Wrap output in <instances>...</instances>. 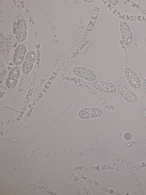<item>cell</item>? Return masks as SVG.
Instances as JSON below:
<instances>
[{
    "instance_id": "obj_8",
    "label": "cell",
    "mask_w": 146,
    "mask_h": 195,
    "mask_svg": "<svg viewBox=\"0 0 146 195\" xmlns=\"http://www.w3.org/2000/svg\"><path fill=\"white\" fill-rule=\"evenodd\" d=\"M117 90V86L113 83L109 81L106 82L104 92L108 94H112Z\"/></svg>"
},
{
    "instance_id": "obj_10",
    "label": "cell",
    "mask_w": 146,
    "mask_h": 195,
    "mask_svg": "<svg viewBox=\"0 0 146 195\" xmlns=\"http://www.w3.org/2000/svg\"><path fill=\"white\" fill-rule=\"evenodd\" d=\"M96 78V75L93 71L88 68L85 74L83 79L89 81H95Z\"/></svg>"
},
{
    "instance_id": "obj_13",
    "label": "cell",
    "mask_w": 146,
    "mask_h": 195,
    "mask_svg": "<svg viewBox=\"0 0 146 195\" xmlns=\"http://www.w3.org/2000/svg\"><path fill=\"white\" fill-rule=\"evenodd\" d=\"M27 25L25 20L23 18L19 19L16 25L17 31H27Z\"/></svg>"
},
{
    "instance_id": "obj_5",
    "label": "cell",
    "mask_w": 146,
    "mask_h": 195,
    "mask_svg": "<svg viewBox=\"0 0 146 195\" xmlns=\"http://www.w3.org/2000/svg\"><path fill=\"white\" fill-rule=\"evenodd\" d=\"M34 65L33 63L24 61L22 66L23 73L25 75H28L32 70Z\"/></svg>"
},
{
    "instance_id": "obj_9",
    "label": "cell",
    "mask_w": 146,
    "mask_h": 195,
    "mask_svg": "<svg viewBox=\"0 0 146 195\" xmlns=\"http://www.w3.org/2000/svg\"><path fill=\"white\" fill-rule=\"evenodd\" d=\"M106 82L103 80L95 81L92 83L91 85L96 90L103 92L104 91Z\"/></svg>"
},
{
    "instance_id": "obj_23",
    "label": "cell",
    "mask_w": 146,
    "mask_h": 195,
    "mask_svg": "<svg viewBox=\"0 0 146 195\" xmlns=\"http://www.w3.org/2000/svg\"><path fill=\"white\" fill-rule=\"evenodd\" d=\"M142 88L143 91L146 92V78L144 79L142 82Z\"/></svg>"
},
{
    "instance_id": "obj_19",
    "label": "cell",
    "mask_w": 146,
    "mask_h": 195,
    "mask_svg": "<svg viewBox=\"0 0 146 195\" xmlns=\"http://www.w3.org/2000/svg\"><path fill=\"white\" fill-rule=\"evenodd\" d=\"M124 74L127 81L137 75L135 71L129 67H127L125 68Z\"/></svg>"
},
{
    "instance_id": "obj_7",
    "label": "cell",
    "mask_w": 146,
    "mask_h": 195,
    "mask_svg": "<svg viewBox=\"0 0 146 195\" xmlns=\"http://www.w3.org/2000/svg\"><path fill=\"white\" fill-rule=\"evenodd\" d=\"M21 74V71L20 68L18 66H15L11 69L8 76L9 77L19 79Z\"/></svg>"
},
{
    "instance_id": "obj_12",
    "label": "cell",
    "mask_w": 146,
    "mask_h": 195,
    "mask_svg": "<svg viewBox=\"0 0 146 195\" xmlns=\"http://www.w3.org/2000/svg\"><path fill=\"white\" fill-rule=\"evenodd\" d=\"M119 30L121 34L131 32V29L128 24L124 21H121L119 23Z\"/></svg>"
},
{
    "instance_id": "obj_17",
    "label": "cell",
    "mask_w": 146,
    "mask_h": 195,
    "mask_svg": "<svg viewBox=\"0 0 146 195\" xmlns=\"http://www.w3.org/2000/svg\"><path fill=\"white\" fill-rule=\"evenodd\" d=\"M27 36V31H17L15 34L16 39L19 42H24L26 39Z\"/></svg>"
},
{
    "instance_id": "obj_24",
    "label": "cell",
    "mask_w": 146,
    "mask_h": 195,
    "mask_svg": "<svg viewBox=\"0 0 146 195\" xmlns=\"http://www.w3.org/2000/svg\"><path fill=\"white\" fill-rule=\"evenodd\" d=\"M142 115L143 117L146 119V108L143 111Z\"/></svg>"
},
{
    "instance_id": "obj_21",
    "label": "cell",
    "mask_w": 146,
    "mask_h": 195,
    "mask_svg": "<svg viewBox=\"0 0 146 195\" xmlns=\"http://www.w3.org/2000/svg\"><path fill=\"white\" fill-rule=\"evenodd\" d=\"M132 137V134L129 132L125 133L123 136L124 139L126 141H129L131 140Z\"/></svg>"
},
{
    "instance_id": "obj_20",
    "label": "cell",
    "mask_w": 146,
    "mask_h": 195,
    "mask_svg": "<svg viewBox=\"0 0 146 195\" xmlns=\"http://www.w3.org/2000/svg\"><path fill=\"white\" fill-rule=\"evenodd\" d=\"M129 90L128 88L122 85H118L117 86V91L118 93L123 98Z\"/></svg>"
},
{
    "instance_id": "obj_11",
    "label": "cell",
    "mask_w": 146,
    "mask_h": 195,
    "mask_svg": "<svg viewBox=\"0 0 146 195\" xmlns=\"http://www.w3.org/2000/svg\"><path fill=\"white\" fill-rule=\"evenodd\" d=\"M25 56L14 53L13 56V61L15 66H18L22 64L25 61Z\"/></svg>"
},
{
    "instance_id": "obj_3",
    "label": "cell",
    "mask_w": 146,
    "mask_h": 195,
    "mask_svg": "<svg viewBox=\"0 0 146 195\" xmlns=\"http://www.w3.org/2000/svg\"><path fill=\"white\" fill-rule=\"evenodd\" d=\"M121 39L124 45L126 46L130 45L133 40V35L131 32L121 34Z\"/></svg>"
},
{
    "instance_id": "obj_16",
    "label": "cell",
    "mask_w": 146,
    "mask_h": 195,
    "mask_svg": "<svg viewBox=\"0 0 146 195\" xmlns=\"http://www.w3.org/2000/svg\"><path fill=\"white\" fill-rule=\"evenodd\" d=\"M36 58V54L33 50H30L25 55V61L34 64Z\"/></svg>"
},
{
    "instance_id": "obj_4",
    "label": "cell",
    "mask_w": 146,
    "mask_h": 195,
    "mask_svg": "<svg viewBox=\"0 0 146 195\" xmlns=\"http://www.w3.org/2000/svg\"><path fill=\"white\" fill-rule=\"evenodd\" d=\"M78 116L82 119H88L90 118V108L85 107L80 110L78 113Z\"/></svg>"
},
{
    "instance_id": "obj_14",
    "label": "cell",
    "mask_w": 146,
    "mask_h": 195,
    "mask_svg": "<svg viewBox=\"0 0 146 195\" xmlns=\"http://www.w3.org/2000/svg\"><path fill=\"white\" fill-rule=\"evenodd\" d=\"M103 113L102 110L100 108L95 107L90 108L91 118H94L99 117L102 115Z\"/></svg>"
},
{
    "instance_id": "obj_22",
    "label": "cell",
    "mask_w": 146,
    "mask_h": 195,
    "mask_svg": "<svg viewBox=\"0 0 146 195\" xmlns=\"http://www.w3.org/2000/svg\"><path fill=\"white\" fill-rule=\"evenodd\" d=\"M108 3L110 4L112 6H115L118 4L119 0H108Z\"/></svg>"
},
{
    "instance_id": "obj_15",
    "label": "cell",
    "mask_w": 146,
    "mask_h": 195,
    "mask_svg": "<svg viewBox=\"0 0 146 195\" xmlns=\"http://www.w3.org/2000/svg\"><path fill=\"white\" fill-rule=\"evenodd\" d=\"M18 81V79L8 77L6 81V86L9 89H13L17 85Z\"/></svg>"
},
{
    "instance_id": "obj_26",
    "label": "cell",
    "mask_w": 146,
    "mask_h": 195,
    "mask_svg": "<svg viewBox=\"0 0 146 195\" xmlns=\"http://www.w3.org/2000/svg\"></svg>"
},
{
    "instance_id": "obj_18",
    "label": "cell",
    "mask_w": 146,
    "mask_h": 195,
    "mask_svg": "<svg viewBox=\"0 0 146 195\" xmlns=\"http://www.w3.org/2000/svg\"><path fill=\"white\" fill-rule=\"evenodd\" d=\"M27 49L26 46L23 43L19 45L15 50V53L25 55L27 52Z\"/></svg>"
},
{
    "instance_id": "obj_6",
    "label": "cell",
    "mask_w": 146,
    "mask_h": 195,
    "mask_svg": "<svg viewBox=\"0 0 146 195\" xmlns=\"http://www.w3.org/2000/svg\"><path fill=\"white\" fill-rule=\"evenodd\" d=\"M123 99L126 101L130 103H135L137 100L135 93L131 90H129Z\"/></svg>"
},
{
    "instance_id": "obj_1",
    "label": "cell",
    "mask_w": 146,
    "mask_h": 195,
    "mask_svg": "<svg viewBox=\"0 0 146 195\" xmlns=\"http://www.w3.org/2000/svg\"><path fill=\"white\" fill-rule=\"evenodd\" d=\"M87 69L84 66H76L72 69V72L77 77L83 79Z\"/></svg>"
},
{
    "instance_id": "obj_2",
    "label": "cell",
    "mask_w": 146,
    "mask_h": 195,
    "mask_svg": "<svg viewBox=\"0 0 146 195\" xmlns=\"http://www.w3.org/2000/svg\"><path fill=\"white\" fill-rule=\"evenodd\" d=\"M128 82L131 86L135 89H140L142 85L141 79L137 75L128 80Z\"/></svg>"
},
{
    "instance_id": "obj_25",
    "label": "cell",
    "mask_w": 146,
    "mask_h": 195,
    "mask_svg": "<svg viewBox=\"0 0 146 195\" xmlns=\"http://www.w3.org/2000/svg\"><path fill=\"white\" fill-rule=\"evenodd\" d=\"M82 1L84 2L88 3H92L94 1V0H83Z\"/></svg>"
}]
</instances>
